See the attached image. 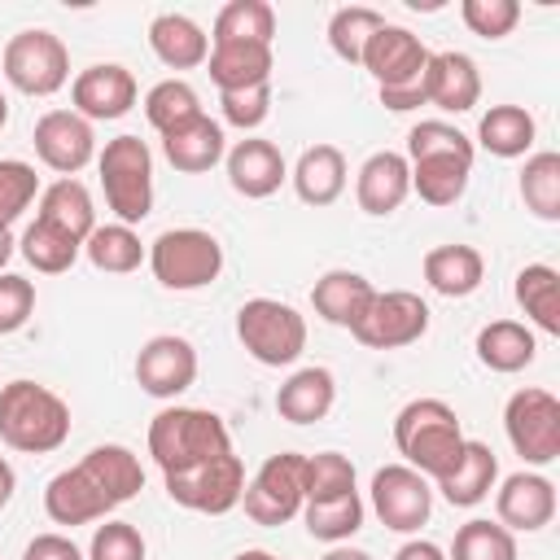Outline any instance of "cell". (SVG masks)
<instances>
[{
	"label": "cell",
	"instance_id": "55",
	"mask_svg": "<svg viewBox=\"0 0 560 560\" xmlns=\"http://www.w3.org/2000/svg\"><path fill=\"white\" fill-rule=\"evenodd\" d=\"M4 122H9V101H4V92H0V131H4Z\"/></svg>",
	"mask_w": 560,
	"mask_h": 560
},
{
	"label": "cell",
	"instance_id": "13",
	"mask_svg": "<svg viewBox=\"0 0 560 560\" xmlns=\"http://www.w3.org/2000/svg\"><path fill=\"white\" fill-rule=\"evenodd\" d=\"M245 464L236 451H223L206 464H192L184 472H166V494L171 503L188 508V512H201V516H223L232 508H241V494H245Z\"/></svg>",
	"mask_w": 560,
	"mask_h": 560
},
{
	"label": "cell",
	"instance_id": "29",
	"mask_svg": "<svg viewBox=\"0 0 560 560\" xmlns=\"http://www.w3.org/2000/svg\"><path fill=\"white\" fill-rule=\"evenodd\" d=\"M420 271H424V284L433 293H442V298H468L486 280V258L472 245H433L424 254Z\"/></svg>",
	"mask_w": 560,
	"mask_h": 560
},
{
	"label": "cell",
	"instance_id": "27",
	"mask_svg": "<svg viewBox=\"0 0 560 560\" xmlns=\"http://www.w3.org/2000/svg\"><path fill=\"white\" fill-rule=\"evenodd\" d=\"M346 153L337 149V144H311V149H302V158L293 162V171H289V179H293V192L306 201V206H315V210H324V206H332L341 192H346Z\"/></svg>",
	"mask_w": 560,
	"mask_h": 560
},
{
	"label": "cell",
	"instance_id": "45",
	"mask_svg": "<svg viewBox=\"0 0 560 560\" xmlns=\"http://www.w3.org/2000/svg\"><path fill=\"white\" fill-rule=\"evenodd\" d=\"M459 18H464V26H468L472 35H481V39H503V35L516 31L521 4H516V0H464V4H459Z\"/></svg>",
	"mask_w": 560,
	"mask_h": 560
},
{
	"label": "cell",
	"instance_id": "23",
	"mask_svg": "<svg viewBox=\"0 0 560 560\" xmlns=\"http://www.w3.org/2000/svg\"><path fill=\"white\" fill-rule=\"evenodd\" d=\"M376 298V284L363 276V271H350V267H332L315 280L311 289V306L324 324L332 328H354L363 319V311L372 306Z\"/></svg>",
	"mask_w": 560,
	"mask_h": 560
},
{
	"label": "cell",
	"instance_id": "33",
	"mask_svg": "<svg viewBox=\"0 0 560 560\" xmlns=\"http://www.w3.org/2000/svg\"><path fill=\"white\" fill-rule=\"evenodd\" d=\"M534 136H538V122L525 105H490L477 122V144L490 153V158H529L534 149Z\"/></svg>",
	"mask_w": 560,
	"mask_h": 560
},
{
	"label": "cell",
	"instance_id": "38",
	"mask_svg": "<svg viewBox=\"0 0 560 560\" xmlns=\"http://www.w3.org/2000/svg\"><path fill=\"white\" fill-rule=\"evenodd\" d=\"M521 201L542 223L560 219V153L556 149H542V153L525 158V166H521Z\"/></svg>",
	"mask_w": 560,
	"mask_h": 560
},
{
	"label": "cell",
	"instance_id": "25",
	"mask_svg": "<svg viewBox=\"0 0 560 560\" xmlns=\"http://www.w3.org/2000/svg\"><path fill=\"white\" fill-rule=\"evenodd\" d=\"M210 83L219 92H245V88H267L276 70L271 44H210Z\"/></svg>",
	"mask_w": 560,
	"mask_h": 560
},
{
	"label": "cell",
	"instance_id": "31",
	"mask_svg": "<svg viewBox=\"0 0 560 560\" xmlns=\"http://www.w3.org/2000/svg\"><path fill=\"white\" fill-rule=\"evenodd\" d=\"M438 490H442V499L451 503V508H477L481 499H490V490L499 486V455L486 446V442H464V455H459V464L442 477V481H433Z\"/></svg>",
	"mask_w": 560,
	"mask_h": 560
},
{
	"label": "cell",
	"instance_id": "11",
	"mask_svg": "<svg viewBox=\"0 0 560 560\" xmlns=\"http://www.w3.org/2000/svg\"><path fill=\"white\" fill-rule=\"evenodd\" d=\"M302 503H306V455L302 451L267 455L241 494V508L254 525H284L302 516Z\"/></svg>",
	"mask_w": 560,
	"mask_h": 560
},
{
	"label": "cell",
	"instance_id": "51",
	"mask_svg": "<svg viewBox=\"0 0 560 560\" xmlns=\"http://www.w3.org/2000/svg\"><path fill=\"white\" fill-rule=\"evenodd\" d=\"M13 490H18V472H13V464L0 455V508H9Z\"/></svg>",
	"mask_w": 560,
	"mask_h": 560
},
{
	"label": "cell",
	"instance_id": "46",
	"mask_svg": "<svg viewBox=\"0 0 560 560\" xmlns=\"http://www.w3.org/2000/svg\"><path fill=\"white\" fill-rule=\"evenodd\" d=\"M144 534L131 521H101L88 542V560H144Z\"/></svg>",
	"mask_w": 560,
	"mask_h": 560
},
{
	"label": "cell",
	"instance_id": "37",
	"mask_svg": "<svg viewBox=\"0 0 560 560\" xmlns=\"http://www.w3.org/2000/svg\"><path fill=\"white\" fill-rule=\"evenodd\" d=\"M363 499L359 490L350 494H337V499H319V503H302V521H306V534L337 547V542H350L359 529H363Z\"/></svg>",
	"mask_w": 560,
	"mask_h": 560
},
{
	"label": "cell",
	"instance_id": "53",
	"mask_svg": "<svg viewBox=\"0 0 560 560\" xmlns=\"http://www.w3.org/2000/svg\"><path fill=\"white\" fill-rule=\"evenodd\" d=\"M18 254V241H13V232L9 228H0V271L9 267V258Z\"/></svg>",
	"mask_w": 560,
	"mask_h": 560
},
{
	"label": "cell",
	"instance_id": "42",
	"mask_svg": "<svg viewBox=\"0 0 560 560\" xmlns=\"http://www.w3.org/2000/svg\"><path fill=\"white\" fill-rule=\"evenodd\" d=\"M381 26H385V18H381L376 9H368V4H341V9L328 18V48H332L341 61L359 66L368 39H372Z\"/></svg>",
	"mask_w": 560,
	"mask_h": 560
},
{
	"label": "cell",
	"instance_id": "8",
	"mask_svg": "<svg viewBox=\"0 0 560 560\" xmlns=\"http://www.w3.org/2000/svg\"><path fill=\"white\" fill-rule=\"evenodd\" d=\"M149 271L171 293H192L219 280L223 271V245L206 228H166L149 245Z\"/></svg>",
	"mask_w": 560,
	"mask_h": 560
},
{
	"label": "cell",
	"instance_id": "3",
	"mask_svg": "<svg viewBox=\"0 0 560 560\" xmlns=\"http://www.w3.org/2000/svg\"><path fill=\"white\" fill-rule=\"evenodd\" d=\"M464 442L468 438L459 429V416L442 398H411L394 416V446H398L402 464L429 481H442L459 464Z\"/></svg>",
	"mask_w": 560,
	"mask_h": 560
},
{
	"label": "cell",
	"instance_id": "1",
	"mask_svg": "<svg viewBox=\"0 0 560 560\" xmlns=\"http://www.w3.org/2000/svg\"><path fill=\"white\" fill-rule=\"evenodd\" d=\"M144 490V468L131 446L101 442L79 464L61 468L44 486V512L52 525H92Z\"/></svg>",
	"mask_w": 560,
	"mask_h": 560
},
{
	"label": "cell",
	"instance_id": "40",
	"mask_svg": "<svg viewBox=\"0 0 560 560\" xmlns=\"http://www.w3.org/2000/svg\"><path fill=\"white\" fill-rule=\"evenodd\" d=\"M18 254H22L35 271H44V276H61V271H70V267L79 262L83 245H79L74 236L57 232L52 223L35 219V223H26V232H22V241H18Z\"/></svg>",
	"mask_w": 560,
	"mask_h": 560
},
{
	"label": "cell",
	"instance_id": "41",
	"mask_svg": "<svg viewBox=\"0 0 560 560\" xmlns=\"http://www.w3.org/2000/svg\"><path fill=\"white\" fill-rule=\"evenodd\" d=\"M446 560H516V534L503 529L499 521L472 516L455 529Z\"/></svg>",
	"mask_w": 560,
	"mask_h": 560
},
{
	"label": "cell",
	"instance_id": "54",
	"mask_svg": "<svg viewBox=\"0 0 560 560\" xmlns=\"http://www.w3.org/2000/svg\"><path fill=\"white\" fill-rule=\"evenodd\" d=\"M232 560H284V556H271V551H262V547H245V551H236Z\"/></svg>",
	"mask_w": 560,
	"mask_h": 560
},
{
	"label": "cell",
	"instance_id": "32",
	"mask_svg": "<svg viewBox=\"0 0 560 560\" xmlns=\"http://www.w3.org/2000/svg\"><path fill=\"white\" fill-rule=\"evenodd\" d=\"M512 298L538 332L560 337V271L551 262H525L512 280Z\"/></svg>",
	"mask_w": 560,
	"mask_h": 560
},
{
	"label": "cell",
	"instance_id": "7",
	"mask_svg": "<svg viewBox=\"0 0 560 560\" xmlns=\"http://www.w3.org/2000/svg\"><path fill=\"white\" fill-rule=\"evenodd\" d=\"M96 171H101V188H105V206L114 210V223H144L153 210V153L140 136L122 131L114 140H105V149L96 153Z\"/></svg>",
	"mask_w": 560,
	"mask_h": 560
},
{
	"label": "cell",
	"instance_id": "16",
	"mask_svg": "<svg viewBox=\"0 0 560 560\" xmlns=\"http://www.w3.org/2000/svg\"><path fill=\"white\" fill-rule=\"evenodd\" d=\"M197 381V346L179 332H158L136 350V385L149 398L175 402Z\"/></svg>",
	"mask_w": 560,
	"mask_h": 560
},
{
	"label": "cell",
	"instance_id": "12",
	"mask_svg": "<svg viewBox=\"0 0 560 560\" xmlns=\"http://www.w3.org/2000/svg\"><path fill=\"white\" fill-rule=\"evenodd\" d=\"M503 433L529 468L556 464L560 459V398L538 385L516 389L503 407Z\"/></svg>",
	"mask_w": 560,
	"mask_h": 560
},
{
	"label": "cell",
	"instance_id": "52",
	"mask_svg": "<svg viewBox=\"0 0 560 560\" xmlns=\"http://www.w3.org/2000/svg\"><path fill=\"white\" fill-rule=\"evenodd\" d=\"M324 560H372L363 547H346V542H337V547H328L324 551Z\"/></svg>",
	"mask_w": 560,
	"mask_h": 560
},
{
	"label": "cell",
	"instance_id": "48",
	"mask_svg": "<svg viewBox=\"0 0 560 560\" xmlns=\"http://www.w3.org/2000/svg\"><path fill=\"white\" fill-rule=\"evenodd\" d=\"M35 311V284L26 276L0 271V337L18 332Z\"/></svg>",
	"mask_w": 560,
	"mask_h": 560
},
{
	"label": "cell",
	"instance_id": "35",
	"mask_svg": "<svg viewBox=\"0 0 560 560\" xmlns=\"http://www.w3.org/2000/svg\"><path fill=\"white\" fill-rule=\"evenodd\" d=\"M83 258L105 276H127L149 258V245L127 223H96L92 236L83 241Z\"/></svg>",
	"mask_w": 560,
	"mask_h": 560
},
{
	"label": "cell",
	"instance_id": "4",
	"mask_svg": "<svg viewBox=\"0 0 560 560\" xmlns=\"http://www.w3.org/2000/svg\"><path fill=\"white\" fill-rule=\"evenodd\" d=\"M70 438V402L39 381L0 385V442L22 455H52Z\"/></svg>",
	"mask_w": 560,
	"mask_h": 560
},
{
	"label": "cell",
	"instance_id": "2",
	"mask_svg": "<svg viewBox=\"0 0 560 560\" xmlns=\"http://www.w3.org/2000/svg\"><path fill=\"white\" fill-rule=\"evenodd\" d=\"M407 166H411V192L424 206H455L468 192L472 179V140L442 122L424 118L407 131Z\"/></svg>",
	"mask_w": 560,
	"mask_h": 560
},
{
	"label": "cell",
	"instance_id": "22",
	"mask_svg": "<svg viewBox=\"0 0 560 560\" xmlns=\"http://www.w3.org/2000/svg\"><path fill=\"white\" fill-rule=\"evenodd\" d=\"M424 96L429 105H438L442 114H468L481 101V70L468 52H429V70H424Z\"/></svg>",
	"mask_w": 560,
	"mask_h": 560
},
{
	"label": "cell",
	"instance_id": "14",
	"mask_svg": "<svg viewBox=\"0 0 560 560\" xmlns=\"http://www.w3.org/2000/svg\"><path fill=\"white\" fill-rule=\"evenodd\" d=\"M429 332V302L411 289H376L363 319L350 328V337L368 350H402L416 346Z\"/></svg>",
	"mask_w": 560,
	"mask_h": 560
},
{
	"label": "cell",
	"instance_id": "10",
	"mask_svg": "<svg viewBox=\"0 0 560 560\" xmlns=\"http://www.w3.org/2000/svg\"><path fill=\"white\" fill-rule=\"evenodd\" d=\"M0 70L22 96H57L70 83V48L61 44V35L31 26L9 35L0 52Z\"/></svg>",
	"mask_w": 560,
	"mask_h": 560
},
{
	"label": "cell",
	"instance_id": "15",
	"mask_svg": "<svg viewBox=\"0 0 560 560\" xmlns=\"http://www.w3.org/2000/svg\"><path fill=\"white\" fill-rule=\"evenodd\" d=\"M368 503L385 529L420 534V525H429V512H433V481L407 464H385L372 472Z\"/></svg>",
	"mask_w": 560,
	"mask_h": 560
},
{
	"label": "cell",
	"instance_id": "28",
	"mask_svg": "<svg viewBox=\"0 0 560 560\" xmlns=\"http://www.w3.org/2000/svg\"><path fill=\"white\" fill-rule=\"evenodd\" d=\"M332 402H337V381H332V372L319 368V363L298 368V372L276 389V411H280V420H289V424H315V420H324V416L332 411Z\"/></svg>",
	"mask_w": 560,
	"mask_h": 560
},
{
	"label": "cell",
	"instance_id": "50",
	"mask_svg": "<svg viewBox=\"0 0 560 560\" xmlns=\"http://www.w3.org/2000/svg\"><path fill=\"white\" fill-rule=\"evenodd\" d=\"M394 560H446V551H442L438 542H429V538H407V542L394 551Z\"/></svg>",
	"mask_w": 560,
	"mask_h": 560
},
{
	"label": "cell",
	"instance_id": "30",
	"mask_svg": "<svg viewBox=\"0 0 560 560\" xmlns=\"http://www.w3.org/2000/svg\"><path fill=\"white\" fill-rule=\"evenodd\" d=\"M472 350H477L481 368H490V372H499V376H512V372H525V368L534 363L538 337H534V328L521 324V319H490V324L477 332Z\"/></svg>",
	"mask_w": 560,
	"mask_h": 560
},
{
	"label": "cell",
	"instance_id": "39",
	"mask_svg": "<svg viewBox=\"0 0 560 560\" xmlns=\"http://www.w3.org/2000/svg\"><path fill=\"white\" fill-rule=\"evenodd\" d=\"M201 114H206L201 96H197V88L188 79H162V83H153L144 92V118H149V127L158 136H166V131H175V127H184V122H192Z\"/></svg>",
	"mask_w": 560,
	"mask_h": 560
},
{
	"label": "cell",
	"instance_id": "47",
	"mask_svg": "<svg viewBox=\"0 0 560 560\" xmlns=\"http://www.w3.org/2000/svg\"><path fill=\"white\" fill-rule=\"evenodd\" d=\"M219 109H223V122L228 127L254 131L271 114V83L267 88H245V92H219Z\"/></svg>",
	"mask_w": 560,
	"mask_h": 560
},
{
	"label": "cell",
	"instance_id": "9",
	"mask_svg": "<svg viewBox=\"0 0 560 560\" xmlns=\"http://www.w3.org/2000/svg\"><path fill=\"white\" fill-rule=\"evenodd\" d=\"M236 337L262 368H289L306 350V315L280 298H249L236 311Z\"/></svg>",
	"mask_w": 560,
	"mask_h": 560
},
{
	"label": "cell",
	"instance_id": "24",
	"mask_svg": "<svg viewBox=\"0 0 560 560\" xmlns=\"http://www.w3.org/2000/svg\"><path fill=\"white\" fill-rule=\"evenodd\" d=\"M223 153H228V136H223V122H214L210 114L162 136V158L179 175H206L210 166L223 162Z\"/></svg>",
	"mask_w": 560,
	"mask_h": 560
},
{
	"label": "cell",
	"instance_id": "36",
	"mask_svg": "<svg viewBox=\"0 0 560 560\" xmlns=\"http://www.w3.org/2000/svg\"><path fill=\"white\" fill-rule=\"evenodd\" d=\"M271 39H276V9L267 0H228L210 31V44H271Z\"/></svg>",
	"mask_w": 560,
	"mask_h": 560
},
{
	"label": "cell",
	"instance_id": "6",
	"mask_svg": "<svg viewBox=\"0 0 560 560\" xmlns=\"http://www.w3.org/2000/svg\"><path fill=\"white\" fill-rule=\"evenodd\" d=\"M232 451V433L223 424V416H214L210 407H162L149 420V455L153 464L166 472H184L192 464H206L214 455Z\"/></svg>",
	"mask_w": 560,
	"mask_h": 560
},
{
	"label": "cell",
	"instance_id": "17",
	"mask_svg": "<svg viewBox=\"0 0 560 560\" xmlns=\"http://www.w3.org/2000/svg\"><path fill=\"white\" fill-rule=\"evenodd\" d=\"M31 144H35V158L48 171H57L61 179H74L96 158V131L74 109H48V114H39L35 118V131H31Z\"/></svg>",
	"mask_w": 560,
	"mask_h": 560
},
{
	"label": "cell",
	"instance_id": "26",
	"mask_svg": "<svg viewBox=\"0 0 560 560\" xmlns=\"http://www.w3.org/2000/svg\"><path fill=\"white\" fill-rule=\"evenodd\" d=\"M149 48L166 70H197L210 57V35L188 13H158L149 22Z\"/></svg>",
	"mask_w": 560,
	"mask_h": 560
},
{
	"label": "cell",
	"instance_id": "19",
	"mask_svg": "<svg viewBox=\"0 0 560 560\" xmlns=\"http://www.w3.org/2000/svg\"><path fill=\"white\" fill-rule=\"evenodd\" d=\"M556 516V486L551 477L534 472V468H521L512 477L499 481L494 490V521L512 534H534L542 525H551Z\"/></svg>",
	"mask_w": 560,
	"mask_h": 560
},
{
	"label": "cell",
	"instance_id": "5",
	"mask_svg": "<svg viewBox=\"0 0 560 560\" xmlns=\"http://www.w3.org/2000/svg\"><path fill=\"white\" fill-rule=\"evenodd\" d=\"M372 79H376V96L385 109L394 114H407V109H420L429 105L424 96V70H429V48L420 44V35H411L407 26H394L385 22L368 48H363V61H359Z\"/></svg>",
	"mask_w": 560,
	"mask_h": 560
},
{
	"label": "cell",
	"instance_id": "43",
	"mask_svg": "<svg viewBox=\"0 0 560 560\" xmlns=\"http://www.w3.org/2000/svg\"><path fill=\"white\" fill-rule=\"evenodd\" d=\"M354 490V464L341 451H315L306 455V503L337 499Z\"/></svg>",
	"mask_w": 560,
	"mask_h": 560
},
{
	"label": "cell",
	"instance_id": "44",
	"mask_svg": "<svg viewBox=\"0 0 560 560\" xmlns=\"http://www.w3.org/2000/svg\"><path fill=\"white\" fill-rule=\"evenodd\" d=\"M39 197V175L22 158H0V228L22 219Z\"/></svg>",
	"mask_w": 560,
	"mask_h": 560
},
{
	"label": "cell",
	"instance_id": "49",
	"mask_svg": "<svg viewBox=\"0 0 560 560\" xmlns=\"http://www.w3.org/2000/svg\"><path fill=\"white\" fill-rule=\"evenodd\" d=\"M22 560H88V556L66 534H35L26 542V551H22Z\"/></svg>",
	"mask_w": 560,
	"mask_h": 560
},
{
	"label": "cell",
	"instance_id": "21",
	"mask_svg": "<svg viewBox=\"0 0 560 560\" xmlns=\"http://www.w3.org/2000/svg\"><path fill=\"white\" fill-rule=\"evenodd\" d=\"M407 197H411V166H407L402 153L381 149V153H372V158L359 166V175H354V201H359L363 214L385 219V214H394Z\"/></svg>",
	"mask_w": 560,
	"mask_h": 560
},
{
	"label": "cell",
	"instance_id": "18",
	"mask_svg": "<svg viewBox=\"0 0 560 560\" xmlns=\"http://www.w3.org/2000/svg\"><path fill=\"white\" fill-rule=\"evenodd\" d=\"M140 88H136V74L118 61H96L88 70H79L70 79V109L88 122H114L122 118L131 105H136Z\"/></svg>",
	"mask_w": 560,
	"mask_h": 560
},
{
	"label": "cell",
	"instance_id": "34",
	"mask_svg": "<svg viewBox=\"0 0 560 560\" xmlns=\"http://www.w3.org/2000/svg\"><path fill=\"white\" fill-rule=\"evenodd\" d=\"M35 219L52 223L57 232H66V236H74L83 245L92 236V228H96V206H92V192L79 179H52L48 188H39Z\"/></svg>",
	"mask_w": 560,
	"mask_h": 560
},
{
	"label": "cell",
	"instance_id": "20",
	"mask_svg": "<svg viewBox=\"0 0 560 560\" xmlns=\"http://www.w3.org/2000/svg\"><path fill=\"white\" fill-rule=\"evenodd\" d=\"M223 166H228V184H232L241 197H249V201H262V197L280 192V184L289 179L284 153H280L271 140H262V136L236 140V144L223 153Z\"/></svg>",
	"mask_w": 560,
	"mask_h": 560
}]
</instances>
